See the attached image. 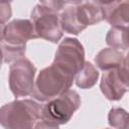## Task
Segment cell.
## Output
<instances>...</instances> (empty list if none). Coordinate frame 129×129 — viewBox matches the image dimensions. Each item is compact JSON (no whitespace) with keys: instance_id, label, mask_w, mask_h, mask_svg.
<instances>
[{"instance_id":"cell-1","label":"cell","mask_w":129,"mask_h":129,"mask_svg":"<svg viewBox=\"0 0 129 129\" xmlns=\"http://www.w3.org/2000/svg\"><path fill=\"white\" fill-rule=\"evenodd\" d=\"M81 97L74 91L69 89L64 93L46 101L42 105L40 119L34 128H58L67 124L75 112L81 107Z\"/></svg>"},{"instance_id":"cell-2","label":"cell","mask_w":129,"mask_h":129,"mask_svg":"<svg viewBox=\"0 0 129 129\" xmlns=\"http://www.w3.org/2000/svg\"><path fill=\"white\" fill-rule=\"evenodd\" d=\"M103 20H105L104 7L93 0L69 6L59 14L62 31L74 35L80 34L88 26L98 24Z\"/></svg>"},{"instance_id":"cell-3","label":"cell","mask_w":129,"mask_h":129,"mask_svg":"<svg viewBox=\"0 0 129 129\" xmlns=\"http://www.w3.org/2000/svg\"><path fill=\"white\" fill-rule=\"evenodd\" d=\"M42 105L33 99L14 100L0 107V125L6 129H30L40 119Z\"/></svg>"},{"instance_id":"cell-4","label":"cell","mask_w":129,"mask_h":129,"mask_svg":"<svg viewBox=\"0 0 129 129\" xmlns=\"http://www.w3.org/2000/svg\"><path fill=\"white\" fill-rule=\"evenodd\" d=\"M74 79L75 76L52 62L38 73L31 96L38 102H46L71 89Z\"/></svg>"},{"instance_id":"cell-5","label":"cell","mask_w":129,"mask_h":129,"mask_svg":"<svg viewBox=\"0 0 129 129\" xmlns=\"http://www.w3.org/2000/svg\"><path fill=\"white\" fill-rule=\"evenodd\" d=\"M30 20L37 38H42L52 43H57L61 39L63 31L60 27L58 12L36 4L31 10Z\"/></svg>"},{"instance_id":"cell-6","label":"cell","mask_w":129,"mask_h":129,"mask_svg":"<svg viewBox=\"0 0 129 129\" xmlns=\"http://www.w3.org/2000/svg\"><path fill=\"white\" fill-rule=\"evenodd\" d=\"M36 68L30 59L21 57L9 67V88L14 97L30 96L33 90L35 81Z\"/></svg>"},{"instance_id":"cell-7","label":"cell","mask_w":129,"mask_h":129,"mask_svg":"<svg viewBox=\"0 0 129 129\" xmlns=\"http://www.w3.org/2000/svg\"><path fill=\"white\" fill-rule=\"evenodd\" d=\"M75 76L85 62V49L78 38L64 37L58 44L52 61Z\"/></svg>"},{"instance_id":"cell-8","label":"cell","mask_w":129,"mask_h":129,"mask_svg":"<svg viewBox=\"0 0 129 129\" xmlns=\"http://www.w3.org/2000/svg\"><path fill=\"white\" fill-rule=\"evenodd\" d=\"M128 60L121 66L104 71L100 81L102 94L110 101H119L128 91Z\"/></svg>"},{"instance_id":"cell-9","label":"cell","mask_w":129,"mask_h":129,"mask_svg":"<svg viewBox=\"0 0 129 129\" xmlns=\"http://www.w3.org/2000/svg\"><path fill=\"white\" fill-rule=\"evenodd\" d=\"M37 38L30 19H14L5 26L2 42L9 45L22 46L30 39Z\"/></svg>"},{"instance_id":"cell-10","label":"cell","mask_w":129,"mask_h":129,"mask_svg":"<svg viewBox=\"0 0 129 129\" xmlns=\"http://www.w3.org/2000/svg\"><path fill=\"white\" fill-rule=\"evenodd\" d=\"M105 20L113 27H128L129 17V1L117 0L116 2L103 6Z\"/></svg>"},{"instance_id":"cell-11","label":"cell","mask_w":129,"mask_h":129,"mask_svg":"<svg viewBox=\"0 0 129 129\" xmlns=\"http://www.w3.org/2000/svg\"><path fill=\"white\" fill-rule=\"evenodd\" d=\"M126 59L127 56L123 53L122 50L114 47H105L97 53L94 60L97 68L104 72L121 66Z\"/></svg>"},{"instance_id":"cell-12","label":"cell","mask_w":129,"mask_h":129,"mask_svg":"<svg viewBox=\"0 0 129 129\" xmlns=\"http://www.w3.org/2000/svg\"><path fill=\"white\" fill-rule=\"evenodd\" d=\"M99 79V71L90 61H85L80 71L75 75L76 86L80 89L87 90L93 88Z\"/></svg>"},{"instance_id":"cell-13","label":"cell","mask_w":129,"mask_h":129,"mask_svg":"<svg viewBox=\"0 0 129 129\" xmlns=\"http://www.w3.org/2000/svg\"><path fill=\"white\" fill-rule=\"evenodd\" d=\"M106 43L119 50L128 49V27H111L106 34Z\"/></svg>"},{"instance_id":"cell-14","label":"cell","mask_w":129,"mask_h":129,"mask_svg":"<svg viewBox=\"0 0 129 129\" xmlns=\"http://www.w3.org/2000/svg\"><path fill=\"white\" fill-rule=\"evenodd\" d=\"M108 123L113 128L127 129L128 128V113L121 107H114L109 111Z\"/></svg>"},{"instance_id":"cell-15","label":"cell","mask_w":129,"mask_h":129,"mask_svg":"<svg viewBox=\"0 0 129 129\" xmlns=\"http://www.w3.org/2000/svg\"><path fill=\"white\" fill-rule=\"evenodd\" d=\"M0 48L3 55V61L6 63H11L21 57H24L26 52V45H9L2 41L0 42Z\"/></svg>"},{"instance_id":"cell-16","label":"cell","mask_w":129,"mask_h":129,"mask_svg":"<svg viewBox=\"0 0 129 129\" xmlns=\"http://www.w3.org/2000/svg\"><path fill=\"white\" fill-rule=\"evenodd\" d=\"M12 16V8L7 0H0V24H6Z\"/></svg>"},{"instance_id":"cell-17","label":"cell","mask_w":129,"mask_h":129,"mask_svg":"<svg viewBox=\"0 0 129 129\" xmlns=\"http://www.w3.org/2000/svg\"><path fill=\"white\" fill-rule=\"evenodd\" d=\"M39 4L49 10L59 12L64 8L67 3L64 0H39Z\"/></svg>"},{"instance_id":"cell-18","label":"cell","mask_w":129,"mask_h":129,"mask_svg":"<svg viewBox=\"0 0 129 129\" xmlns=\"http://www.w3.org/2000/svg\"><path fill=\"white\" fill-rule=\"evenodd\" d=\"M93 1L98 3V4H100L101 6H108V5L116 2L117 0H93Z\"/></svg>"},{"instance_id":"cell-19","label":"cell","mask_w":129,"mask_h":129,"mask_svg":"<svg viewBox=\"0 0 129 129\" xmlns=\"http://www.w3.org/2000/svg\"><path fill=\"white\" fill-rule=\"evenodd\" d=\"M5 26L6 24H0V42L4 38V31H5Z\"/></svg>"},{"instance_id":"cell-20","label":"cell","mask_w":129,"mask_h":129,"mask_svg":"<svg viewBox=\"0 0 129 129\" xmlns=\"http://www.w3.org/2000/svg\"><path fill=\"white\" fill-rule=\"evenodd\" d=\"M66 3H70V4H73V5H76V4H81L87 0H64Z\"/></svg>"},{"instance_id":"cell-21","label":"cell","mask_w":129,"mask_h":129,"mask_svg":"<svg viewBox=\"0 0 129 129\" xmlns=\"http://www.w3.org/2000/svg\"><path fill=\"white\" fill-rule=\"evenodd\" d=\"M2 61H3V55H2V51H1V48H0V69H1V64H2Z\"/></svg>"},{"instance_id":"cell-22","label":"cell","mask_w":129,"mask_h":129,"mask_svg":"<svg viewBox=\"0 0 129 129\" xmlns=\"http://www.w3.org/2000/svg\"><path fill=\"white\" fill-rule=\"evenodd\" d=\"M7 1H8V2H12L13 0H7Z\"/></svg>"}]
</instances>
